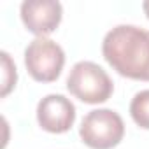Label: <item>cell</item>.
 Returning <instances> with one entry per match:
<instances>
[{"instance_id": "7a4b0ae2", "label": "cell", "mask_w": 149, "mask_h": 149, "mask_svg": "<svg viewBox=\"0 0 149 149\" xmlns=\"http://www.w3.org/2000/svg\"><path fill=\"white\" fill-rule=\"evenodd\" d=\"M67 90L84 104H104L112 97L114 83L109 74L95 61H77L68 72Z\"/></svg>"}, {"instance_id": "277c9868", "label": "cell", "mask_w": 149, "mask_h": 149, "mask_svg": "<svg viewBox=\"0 0 149 149\" xmlns=\"http://www.w3.org/2000/svg\"><path fill=\"white\" fill-rule=\"evenodd\" d=\"M63 47L47 37H35L25 49V67L37 83L56 81L63 70Z\"/></svg>"}, {"instance_id": "6da1fadb", "label": "cell", "mask_w": 149, "mask_h": 149, "mask_svg": "<svg viewBox=\"0 0 149 149\" xmlns=\"http://www.w3.org/2000/svg\"><path fill=\"white\" fill-rule=\"evenodd\" d=\"M105 61L123 77L149 81V30L135 25H118L102 42Z\"/></svg>"}, {"instance_id": "3957f363", "label": "cell", "mask_w": 149, "mask_h": 149, "mask_svg": "<svg viewBox=\"0 0 149 149\" xmlns=\"http://www.w3.org/2000/svg\"><path fill=\"white\" fill-rule=\"evenodd\" d=\"M79 137L91 149H112L125 137L123 118L112 109L90 111L81 121Z\"/></svg>"}, {"instance_id": "52a82bcc", "label": "cell", "mask_w": 149, "mask_h": 149, "mask_svg": "<svg viewBox=\"0 0 149 149\" xmlns=\"http://www.w3.org/2000/svg\"><path fill=\"white\" fill-rule=\"evenodd\" d=\"M130 116L137 126L149 130V90L135 93L130 102Z\"/></svg>"}, {"instance_id": "9c48e42d", "label": "cell", "mask_w": 149, "mask_h": 149, "mask_svg": "<svg viewBox=\"0 0 149 149\" xmlns=\"http://www.w3.org/2000/svg\"><path fill=\"white\" fill-rule=\"evenodd\" d=\"M142 9H144V13H146V16L149 18V0H147V2H144V4H142Z\"/></svg>"}, {"instance_id": "8992f818", "label": "cell", "mask_w": 149, "mask_h": 149, "mask_svg": "<svg viewBox=\"0 0 149 149\" xmlns=\"http://www.w3.org/2000/svg\"><path fill=\"white\" fill-rule=\"evenodd\" d=\"M37 121L49 133H65L76 121V105L65 95H46L37 104Z\"/></svg>"}, {"instance_id": "5b68a950", "label": "cell", "mask_w": 149, "mask_h": 149, "mask_svg": "<svg viewBox=\"0 0 149 149\" xmlns=\"http://www.w3.org/2000/svg\"><path fill=\"white\" fill-rule=\"evenodd\" d=\"M19 14L28 32L37 37H46L60 26L63 7L56 0H25Z\"/></svg>"}, {"instance_id": "ba28073f", "label": "cell", "mask_w": 149, "mask_h": 149, "mask_svg": "<svg viewBox=\"0 0 149 149\" xmlns=\"http://www.w3.org/2000/svg\"><path fill=\"white\" fill-rule=\"evenodd\" d=\"M0 58H2V91H0V97L4 98L16 86L18 72H16V65L7 51H0Z\"/></svg>"}]
</instances>
